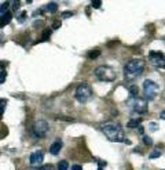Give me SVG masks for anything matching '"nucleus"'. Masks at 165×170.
Returning a JSON list of instances; mask_svg holds the SVG:
<instances>
[{"label": "nucleus", "mask_w": 165, "mask_h": 170, "mask_svg": "<svg viewBox=\"0 0 165 170\" xmlns=\"http://www.w3.org/2000/svg\"><path fill=\"white\" fill-rule=\"evenodd\" d=\"M102 131L107 137L109 141L113 142H125V136H124L123 129L120 127V125L113 122H107L105 125H102Z\"/></svg>", "instance_id": "f257e3e1"}, {"label": "nucleus", "mask_w": 165, "mask_h": 170, "mask_svg": "<svg viewBox=\"0 0 165 170\" xmlns=\"http://www.w3.org/2000/svg\"><path fill=\"white\" fill-rule=\"evenodd\" d=\"M145 69V61L140 58H134L124 67V75L127 80H135L138 76H140Z\"/></svg>", "instance_id": "f03ea898"}, {"label": "nucleus", "mask_w": 165, "mask_h": 170, "mask_svg": "<svg viewBox=\"0 0 165 170\" xmlns=\"http://www.w3.org/2000/svg\"><path fill=\"white\" fill-rule=\"evenodd\" d=\"M95 76L101 82H114L117 78V73L114 72V69L107 65H101L95 69Z\"/></svg>", "instance_id": "7ed1b4c3"}, {"label": "nucleus", "mask_w": 165, "mask_h": 170, "mask_svg": "<svg viewBox=\"0 0 165 170\" xmlns=\"http://www.w3.org/2000/svg\"><path fill=\"white\" fill-rule=\"evenodd\" d=\"M74 95H76V100L79 101V102H87V101L92 97V89H91V86L88 83L82 82V83H80L79 86H77L76 94Z\"/></svg>", "instance_id": "20e7f679"}, {"label": "nucleus", "mask_w": 165, "mask_h": 170, "mask_svg": "<svg viewBox=\"0 0 165 170\" xmlns=\"http://www.w3.org/2000/svg\"><path fill=\"white\" fill-rule=\"evenodd\" d=\"M128 106L134 114H146L147 112V101L145 98H131L129 97L128 100Z\"/></svg>", "instance_id": "39448f33"}, {"label": "nucleus", "mask_w": 165, "mask_h": 170, "mask_svg": "<svg viewBox=\"0 0 165 170\" xmlns=\"http://www.w3.org/2000/svg\"><path fill=\"white\" fill-rule=\"evenodd\" d=\"M158 89H160L158 84L154 80L147 79V80L143 82V94H145L146 100H153V98H156V95L158 94Z\"/></svg>", "instance_id": "423d86ee"}, {"label": "nucleus", "mask_w": 165, "mask_h": 170, "mask_svg": "<svg viewBox=\"0 0 165 170\" xmlns=\"http://www.w3.org/2000/svg\"><path fill=\"white\" fill-rule=\"evenodd\" d=\"M48 130H50L48 123L43 119L37 120V122L33 125V134H35L36 138H43V137H46Z\"/></svg>", "instance_id": "0eeeda50"}, {"label": "nucleus", "mask_w": 165, "mask_h": 170, "mask_svg": "<svg viewBox=\"0 0 165 170\" xmlns=\"http://www.w3.org/2000/svg\"><path fill=\"white\" fill-rule=\"evenodd\" d=\"M148 61L156 68H165V54H162L161 51H150Z\"/></svg>", "instance_id": "6e6552de"}, {"label": "nucleus", "mask_w": 165, "mask_h": 170, "mask_svg": "<svg viewBox=\"0 0 165 170\" xmlns=\"http://www.w3.org/2000/svg\"><path fill=\"white\" fill-rule=\"evenodd\" d=\"M43 159H44V155H43V151H33L32 153H30L29 156V163L32 164V166H40L41 163H43Z\"/></svg>", "instance_id": "1a4fd4ad"}, {"label": "nucleus", "mask_w": 165, "mask_h": 170, "mask_svg": "<svg viewBox=\"0 0 165 170\" xmlns=\"http://www.w3.org/2000/svg\"><path fill=\"white\" fill-rule=\"evenodd\" d=\"M61 148H62V141L58 138L50 145V153H51V155H58V153L61 152Z\"/></svg>", "instance_id": "9d476101"}, {"label": "nucleus", "mask_w": 165, "mask_h": 170, "mask_svg": "<svg viewBox=\"0 0 165 170\" xmlns=\"http://www.w3.org/2000/svg\"><path fill=\"white\" fill-rule=\"evenodd\" d=\"M162 152H164V148H162V147H160V145H158V147H156V148H154V149L150 152V155H148V158H150V159H156V158H160V156L162 155Z\"/></svg>", "instance_id": "9b49d317"}, {"label": "nucleus", "mask_w": 165, "mask_h": 170, "mask_svg": "<svg viewBox=\"0 0 165 170\" xmlns=\"http://www.w3.org/2000/svg\"><path fill=\"white\" fill-rule=\"evenodd\" d=\"M140 122H142V119H140V118H135V119H131L128 123H127V127H129V129L139 127V126H140Z\"/></svg>", "instance_id": "f8f14e48"}, {"label": "nucleus", "mask_w": 165, "mask_h": 170, "mask_svg": "<svg viewBox=\"0 0 165 170\" xmlns=\"http://www.w3.org/2000/svg\"><path fill=\"white\" fill-rule=\"evenodd\" d=\"M11 18H13V15H11V13H6L4 15H2V20H0V25H2V28L6 25V24H8L11 21Z\"/></svg>", "instance_id": "ddd939ff"}, {"label": "nucleus", "mask_w": 165, "mask_h": 170, "mask_svg": "<svg viewBox=\"0 0 165 170\" xmlns=\"http://www.w3.org/2000/svg\"><path fill=\"white\" fill-rule=\"evenodd\" d=\"M51 32H52V31H51L50 28H46V29L43 31V33H41V39L38 40V42H47V40L50 39V36H51Z\"/></svg>", "instance_id": "4468645a"}, {"label": "nucleus", "mask_w": 165, "mask_h": 170, "mask_svg": "<svg viewBox=\"0 0 165 170\" xmlns=\"http://www.w3.org/2000/svg\"><path fill=\"white\" fill-rule=\"evenodd\" d=\"M46 10L50 11V13H55L58 10V3H55V2H50V3H47Z\"/></svg>", "instance_id": "2eb2a0df"}, {"label": "nucleus", "mask_w": 165, "mask_h": 170, "mask_svg": "<svg viewBox=\"0 0 165 170\" xmlns=\"http://www.w3.org/2000/svg\"><path fill=\"white\" fill-rule=\"evenodd\" d=\"M128 91H129V95H131V98H136L138 97V93H139V89H138V86L132 84V86H129Z\"/></svg>", "instance_id": "dca6fc26"}, {"label": "nucleus", "mask_w": 165, "mask_h": 170, "mask_svg": "<svg viewBox=\"0 0 165 170\" xmlns=\"http://www.w3.org/2000/svg\"><path fill=\"white\" fill-rule=\"evenodd\" d=\"M8 7H10V2H3L2 6H0V17H2V15H4L6 13H8L7 11Z\"/></svg>", "instance_id": "f3484780"}, {"label": "nucleus", "mask_w": 165, "mask_h": 170, "mask_svg": "<svg viewBox=\"0 0 165 170\" xmlns=\"http://www.w3.org/2000/svg\"><path fill=\"white\" fill-rule=\"evenodd\" d=\"M101 56V51L99 50H91V51H88L87 53V57L90 60H94V58H96V57H99Z\"/></svg>", "instance_id": "a211bd4d"}, {"label": "nucleus", "mask_w": 165, "mask_h": 170, "mask_svg": "<svg viewBox=\"0 0 165 170\" xmlns=\"http://www.w3.org/2000/svg\"><path fill=\"white\" fill-rule=\"evenodd\" d=\"M58 170H69V163L66 160H61L58 163Z\"/></svg>", "instance_id": "6ab92c4d"}, {"label": "nucleus", "mask_w": 165, "mask_h": 170, "mask_svg": "<svg viewBox=\"0 0 165 170\" xmlns=\"http://www.w3.org/2000/svg\"><path fill=\"white\" fill-rule=\"evenodd\" d=\"M91 6H92L94 9H101L102 2L101 0H92V2H91Z\"/></svg>", "instance_id": "aec40b11"}, {"label": "nucleus", "mask_w": 165, "mask_h": 170, "mask_svg": "<svg viewBox=\"0 0 165 170\" xmlns=\"http://www.w3.org/2000/svg\"><path fill=\"white\" fill-rule=\"evenodd\" d=\"M143 142H145L146 145H153V140H151V137H148V136H143Z\"/></svg>", "instance_id": "412c9836"}, {"label": "nucleus", "mask_w": 165, "mask_h": 170, "mask_svg": "<svg viewBox=\"0 0 165 170\" xmlns=\"http://www.w3.org/2000/svg\"><path fill=\"white\" fill-rule=\"evenodd\" d=\"M16 18H18L19 22H24L25 18H26V11H21V13L18 14V17H16Z\"/></svg>", "instance_id": "4be33fe9"}, {"label": "nucleus", "mask_w": 165, "mask_h": 170, "mask_svg": "<svg viewBox=\"0 0 165 170\" xmlns=\"http://www.w3.org/2000/svg\"><path fill=\"white\" fill-rule=\"evenodd\" d=\"M6 104H7V101L6 100H2L0 101V114H4V108H6Z\"/></svg>", "instance_id": "5701e85b"}, {"label": "nucleus", "mask_w": 165, "mask_h": 170, "mask_svg": "<svg viewBox=\"0 0 165 170\" xmlns=\"http://www.w3.org/2000/svg\"><path fill=\"white\" fill-rule=\"evenodd\" d=\"M6 76H7L6 71L2 69V72H0V83H4V82H6Z\"/></svg>", "instance_id": "b1692460"}, {"label": "nucleus", "mask_w": 165, "mask_h": 170, "mask_svg": "<svg viewBox=\"0 0 165 170\" xmlns=\"http://www.w3.org/2000/svg\"><path fill=\"white\" fill-rule=\"evenodd\" d=\"M72 15H73V13H72V11H63L62 14H61V17H62V18H70Z\"/></svg>", "instance_id": "393cba45"}, {"label": "nucleus", "mask_w": 165, "mask_h": 170, "mask_svg": "<svg viewBox=\"0 0 165 170\" xmlns=\"http://www.w3.org/2000/svg\"><path fill=\"white\" fill-rule=\"evenodd\" d=\"M61 26V20H55L54 22H52V28L54 29H58Z\"/></svg>", "instance_id": "a878e982"}, {"label": "nucleus", "mask_w": 165, "mask_h": 170, "mask_svg": "<svg viewBox=\"0 0 165 170\" xmlns=\"http://www.w3.org/2000/svg\"><path fill=\"white\" fill-rule=\"evenodd\" d=\"M38 170H54V167H52L51 164H46V166H41Z\"/></svg>", "instance_id": "bb28decb"}, {"label": "nucleus", "mask_w": 165, "mask_h": 170, "mask_svg": "<svg viewBox=\"0 0 165 170\" xmlns=\"http://www.w3.org/2000/svg\"><path fill=\"white\" fill-rule=\"evenodd\" d=\"M13 7H14V10H18L19 9V2H13Z\"/></svg>", "instance_id": "cd10ccee"}, {"label": "nucleus", "mask_w": 165, "mask_h": 170, "mask_svg": "<svg viewBox=\"0 0 165 170\" xmlns=\"http://www.w3.org/2000/svg\"><path fill=\"white\" fill-rule=\"evenodd\" d=\"M98 163H99V167H105L107 164V162H105V160H98Z\"/></svg>", "instance_id": "c85d7f7f"}, {"label": "nucleus", "mask_w": 165, "mask_h": 170, "mask_svg": "<svg viewBox=\"0 0 165 170\" xmlns=\"http://www.w3.org/2000/svg\"><path fill=\"white\" fill-rule=\"evenodd\" d=\"M72 170H81V166H80V164H73Z\"/></svg>", "instance_id": "c756f323"}, {"label": "nucleus", "mask_w": 165, "mask_h": 170, "mask_svg": "<svg viewBox=\"0 0 165 170\" xmlns=\"http://www.w3.org/2000/svg\"><path fill=\"white\" fill-rule=\"evenodd\" d=\"M150 126H151V130H157V125H156V123H150Z\"/></svg>", "instance_id": "7c9ffc66"}, {"label": "nucleus", "mask_w": 165, "mask_h": 170, "mask_svg": "<svg viewBox=\"0 0 165 170\" xmlns=\"http://www.w3.org/2000/svg\"><path fill=\"white\" fill-rule=\"evenodd\" d=\"M138 131H139L140 134H143V131H145L143 130V126H139V127H138Z\"/></svg>", "instance_id": "2f4dec72"}, {"label": "nucleus", "mask_w": 165, "mask_h": 170, "mask_svg": "<svg viewBox=\"0 0 165 170\" xmlns=\"http://www.w3.org/2000/svg\"><path fill=\"white\" fill-rule=\"evenodd\" d=\"M160 118H161V119H164V120H165V111H162L161 114H160Z\"/></svg>", "instance_id": "473e14b6"}, {"label": "nucleus", "mask_w": 165, "mask_h": 170, "mask_svg": "<svg viewBox=\"0 0 165 170\" xmlns=\"http://www.w3.org/2000/svg\"><path fill=\"white\" fill-rule=\"evenodd\" d=\"M98 170H103V169H102V167H99V169H98Z\"/></svg>", "instance_id": "72a5a7b5"}, {"label": "nucleus", "mask_w": 165, "mask_h": 170, "mask_svg": "<svg viewBox=\"0 0 165 170\" xmlns=\"http://www.w3.org/2000/svg\"><path fill=\"white\" fill-rule=\"evenodd\" d=\"M37 170H38V169H37Z\"/></svg>", "instance_id": "f704fd0d"}]
</instances>
